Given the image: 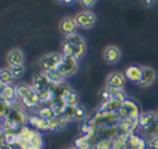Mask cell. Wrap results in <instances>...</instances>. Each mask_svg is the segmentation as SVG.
<instances>
[{
	"label": "cell",
	"mask_w": 158,
	"mask_h": 149,
	"mask_svg": "<svg viewBox=\"0 0 158 149\" xmlns=\"http://www.w3.org/2000/svg\"><path fill=\"white\" fill-rule=\"evenodd\" d=\"M58 2L64 3V4H70V3L74 2V0H56Z\"/></svg>",
	"instance_id": "cell-29"
},
{
	"label": "cell",
	"mask_w": 158,
	"mask_h": 149,
	"mask_svg": "<svg viewBox=\"0 0 158 149\" xmlns=\"http://www.w3.org/2000/svg\"><path fill=\"white\" fill-rule=\"evenodd\" d=\"M156 79V72L152 67L143 66V73H142L141 80L139 81L138 85L142 87H148L154 83Z\"/></svg>",
	"instance_id": "cell-7"
},
{
	"label": "cell",
	"mask_w": 158,
	"mask_h": 149,
	"mask_svg": "<svg viewBox=\"0 0 158 149\" xmlns=\"http://www.w3.org/2000/svg\"><path fill=\"white\" fill-rule=\"evenodd\" d=\"M85 108L80 104H76L75 105V118H82L83 116H85Z\"/></svg>",
	"instance_id": "cell-25"
},
{
	"label": "cell",
	"mask_w": 158,
	"mask_h": 149,
	"mask_svg": "<svg viewBox=\"0 0 158 149\" xmlns=\"http://www.w3.org/2000/svg\"><path fill=\"white\" fill-rule=\"evenodd\" d=\"M156 128H157V131H158V114H157V117H156Z\"/></svg>",
	"instance_id": "cell-30"
},
{
	"label": "cell",
	"mask_w": 158,
	"mask_h": 149,
	"mask_svg": "<svg viewBox=\"0 0 158 149\" xmlns=\"http://www.w3.org/2000/svg\"><path fill=\"white\" fill-rule=\"evenodd\" d=\"M5 119L10 123V125L19 126L23 125L26 121V115L25 113L20 109L17 108H10L5 116Z\"/></svg>",
	"instance_id": "cell-8"
},
{
	"label": "cell",
	"mask_w": 158,
	"mask_h": 149,
	"mask_svg": "<svg viewBox=\"0 0 158 149\" xmlns=\"http://www.w3.org/2000/svg\"><path fill=\"white\" fill-rule=\"evenodd\" d=\"M148 147H149V149H158V136L151 139L149 143H148Z\"/></svg>",
	"instance_id": "cell-26"
},
{
	"label": "cell",
	"mask_w": 158,
	"mask_h": 149,
	"mask_svg": "<svg viewBox=\"0 0 158 149\" xmlns=\"http://www.w3.org/2000/svg\"><path fill=\"white\" fill-rule=\"evenodd\" d=\"M142 73H143V66L140 65H131L125 69L124 75L129 81L134 82V83H139L141 80Z\"/></svg>",
	"instance_id": "cell-10"
},
{
	"label": "cell",
	"mask_w": 158,
	"mask_h": 149,
	"mask_svg": "<svg viewBox=\"0 0 158 149\" xmlns=\"http://www.w3.org/2000/svg\"><path fill=\"white\" fill-rule=\"evenodd\" d=\"M11 71V74L14 76V78H19L24 74V67L23 65H19V66H11L9 67Z\"/></svg>",
	"instance_id": "cell-24"
},
{
	"label": "cell",
	"mask_w": 158,
	"mask_h": 149,
	"mask_svg": "<svg viewBox=\"0 0 158 149\" xmlns=\"http://www.w3.org/2000/svg\"><path fill=\"white\" fill-rule=\"evenodd\" d=\"M52 83L49 82V80L47 79L45 73H36L33 77L32 81V87L38 92V93H42V92L49 91L52 90Z\"/></svg>",
	"instance_id": "cell-5"
},
{
	"label": "cell",
	"mask_w": 158,
	"mask_h": 149,
	"mask_svg": "<svg viewBox=\"0 0 158 149\" xmlns=\"http://www.w3.org/2000/svg\"><path fill=\"white\" fill-rule=\"evenodd\" d=\"M78 69V59L70 55H64L63 53L62 62L60 63L56 70L63 78L69 77L73 75Z\"/></svg>",
	"instance_id": "cell-1"
},
{
	"label": "cell",
	"mask_w": 158,
	"mask_h": 149,
	"mask_svg": "<svg viewBox=\"0 0 158 149\" xmlns=\"http://www.w3.org/2000/svg\"><path fill=\"white\" fill-rule=\"evenodd\" d=\"M64 43L72 44V45H85L84 39L79 35V34H77L76 32L66 35L65 39H64Z\"/></svg>",
	"instance_id": "cell-19"
},
{
	"label": "cell",
	"mask_w": 158,
	"mask_h": 149,
	"mask_svg": "<svg viewBox=\"0 0 158 149\" xmlns=\"http://www.w3.org/2000/svg\"><path fill=\"white\" fill-rule=\"evenodd\" d=\"M31 87H30V85H28V84H25V83L18 84L17 87H15V97L22 100L28 93H29Z\"/></svg>",
	"instance_id": "cell-21"
},
{
	"label": "cell",
	"mask_w": 158,
	"mask_h": 149,
	"mask_svg": "<svg viewBox=\"0 0 158 149\" xmlns=\"http://www.w3.org/2000/svg\"><path fill=\"white\" fill-rule=\"evenodd\" d=\"M2 149H11L10 147H8V146H6L5 148H2Z\"/></svg>",
	"instance_id": "cell-31"
},
{
	"label": "cell",
	"mask_w": 158,
	"mask_h": 149,
	"mask_svg": "<svg viewBox=\"0 0 158 149\" xmlns=\"http://www.w3.org/2000/svg\"><path fill=\"white\" fill-rule=\"evenodd\" d=\"M6 61H7L9 67L11 66H19L23 65L25 61V56L23 50L20 49H14L7 53L6 56Z\"/></svg>",
	"instance_id": "cell-11"
},
{
	"label": "cell",
	"mask_w": 158,
	"mask_h": 149,
	"mask_svg": "<svg viewBox=\"0 0 158 149\" xmlns=\"http://www.w3.org/2000/svg\"><path fill=\"white\" fill-rule=\"evenodd\" d=\"M75 21L77 23V26H79L80 28L89 29L96 23V15L91 11H84L75 15Z\"/></svg>",
	"instance_id": "cell-4"
},
{
	"label": "cell",
	"mask_w": 158,
	"mask_h": 149,
	"mask_svg": "<svg viewBox=\"0 0 158 149\" xmlns=\"http://www.w3.org/2000/svg\"><path fill=\"white\" fill-rule=\"evenodd\" d=\"M104 60L108 63V64H115L117 63L121 56V53L117 46L115 45H110L107 46L105 50H104Z\"/></svg>",
	"instance_id": "cell-14"
},
{
	"label": "cell",
	"mask_w": 158,
	"mask_h": 149,
	"mask_svg": "<svg viewBox=\"0 0 158 149\" xmlns=\"http://www.w3.org/2000/svg\"><path fill=\"white\" fill-rule=\"evenodd\" d=\"M62 59H63V55H61V53H50L41 57L39 65L41 69L44 70V72L49 70H55V69L58 68L60 63L62 62Z\"/></svg>",
	"instance_id": "cell-2"
},
{
	"label": "cell",
	"mask_w": 158,
	"mask_h": 149,
	"mask_svg": "<svg viewBox=\"0 0 158 149\" xmlns=\"http://www.w3.org/2000/svg\"><path fill=\"white\" fill-rule=\"evenodd\" d=\"M38 114H39V117L45 120H52L53 117L56 116L55 113H53V110L52 109V107H43V108H41L38 111Z\"/></svg>",
	"instance_id": "cell-22"
},
{
	"label": "cell",
	"mask_w": 158,
	"mask_h": 149,
	"mask_svg": "<svg viewBox=\"0 0 158 149\" xmlns=\"http://www.w3.org/2000/svg\"><path fill=\"white\" fill-rule=\"evenodd\" d=\"M46 75L47 79L49 80V82L52 83V85L53 87H56V85H60L64 82V78L62 77L61 74L59 73L58 70L55 69V70H49V71H46L44 72Z\"/></svg>",
	"instance_id": "cell-17"
},
{
	"label": "cell",
	"mask_w": 158,
	"mask_h": 149,
	"mask_svg": "<svg viewBox=\"0 0 158 149\" xmlns=\"http://www.w3.org/2000/svg\"><path fill=\"white\" fill-rule=\"evenodd\" d=\"M40 101H41V97L39 93L33 87H31L29 93L22 99V102H23L24 105L28 107V108H34V107L38 106Z\"/></svg>",
	"instance_id": "cell-13"
},
{
	"label": "cell",
	"mask_w": 158,
	"mask_h": 149,
	"mask_svg": "<svg viewBox=\"0 0 158 149\" xmlns=\"http://www.w3.org/2000/svg\"><path fill=\"white\" fill-rule=\"evenodd\" d=\"M62 99L65 101L67 105H76L78 101V93L76 91L72 90L71 87H69L67 92L64 94V96L62 97Z\"/></svg>",
	"instance_id": "cell-18"
},
{
	"label": "cell",
	"mask_w": 158,
	"mask_h": 149,
	"mask_svg": "<svg viewBox=\"0 0 158 149\" xmlns=\"http://www.w3.org/2000/svg\"><path fill=\"white\" fill-rule=\"evenodd\" d=\"M143 3L145 4V6L150 7V6L153 4V0H143Z\"/></svg>",
	"instance_id": "cell-28"
},
{
	"label": "cell",
	"mask_w": 158,
	"mask_h": 149,
	"mask_svg": "<svg viewBox=\"0 0 158 149\" xmlns=\"http://www.w3.org/2000/svg\"><path fill=\"white\" fill-rule=\"evenodd\" d=\"M118 113L122 118H135L139 116V108L137 104L131 100H125L120 105Z\"/></svg>",
	"instance_id": "cell-3"
},
{
	"label": "cell",
	"mask_w": 158,
	"mask_h": 149,
	"mask_svg": "<svg viewBox=\"0 0 158 149\" xmlns=\"http://www.w3.org/2000/svg\"><path fill=\"white\" fill-rule=\"evenodd\" d=\"M64 149H73V148H64Z\"/></svg>",
	"instance_id": "cell-32"
},
{
	"label": "cell",
	"mask_w": 158,
	"mask_h": 149,
	"mask_svg": "<svg viewBox=\"0 0 158 149\" xmlns=\"http://www.w3.org/2000/svg\"><path fill=\"white\" fill-rule=\"evenodd\" d=\"M62 116L67 119L75 118V105H66Z\"/></svg>",
	"instance_id": "cell-23"
},
{
	"label": "cell",
	"mask_w": 158,
	"mask_h": 149,
	"mask_svg": "<svg viewBox=\"0 0 158 149\" xmlns=\"http://www.w3.org/2000/svg\"><path fill=\"white\" fill-rule=\"evenodd\" d=\"M81 4L84 6V7H91V6L94 5V3L96 2V0H80Z\"/></svg>",
	"instance_id": "cell-27"
},
{
	"label": "cell",
	"mask_w": 158,
	"mask_h": 149,
	"mask_svg": "<svg viewBox=\"0 0 158 149\" xmlns=\"http://www.w3.org/2000/svg\"><path fill=\"white\" fill-rule=\"evenodd\" d=\"M1 100H4L6 102H11L15 97V87H14V85L5 84L1 85Z\"/></svg>",
	"instance_id": "cell-16"
},
{
	"label": "cell",
	"mask_w": 158,
	"mask_h": 149,
	"mask_svg": "<svg viewBox=\"0 0 158 149\" xmlns=\"http://www.w3.org/2000/svg\"><path fill=\"white\" fill-rule=\"evenodd\" d=\"M14 79V76L11 74V71L9 68H2L0 71V80H1V85L9 84Z\"/></svg>",
	"instance_id": "cell-20"
},
{
	"label": "cell",
	"mask_w": 158,
	"mask_h": 149,
	"mask_svg": "<svg viewBox=\"0 0 158 149\" xmlns=\"http://www.w3.org/2000/svg\"><path fill=\"white\" fill-rule=\"evenodd\" d=\"M125 83V78L124 75L118 72H114L108 75V77L106 79V85L107 87L111 88H117V90H122Z\"/></svg>",
	"instance_id": "cell-9"
},
{
	"label": "cell",
	"mask_w": 158,
	"mask_h": 149,
	"mask_svg": "<svg viewBox=\"0 0 158 149\" xmlns=\"http://www.w3.org/2000/svg\"><path fill=\"white\" fill-rule=\"evenodd\" d=\"M156 117L157 114L155 112H145L142 113L140 116H139V125L143 130L145 131H151L154 126H156Z\"/></svg>",
	"instance_id": "cell-6"
},
{
	"label": "cell",
	"mask_w": 158,
	"mask_h": 149,
	"mask_svg": "<svg viewBox=\"0 0 158 149\" xmlns=\"http://www.w3.org/2000/svg\"><path fill=\"white\" fill-rule=\"evenodd\" d=\"M86 45H72V44L63 43V53L75 57L76 59H80L84 56Z\"/></svg>",
	"instance_id": "cell-12"
},
{
	"label": "cell",
	"mask_w": 158,
	"mask_h": 149,
	"mask_svg": "<svg viewBox=\"0 0 158 149\" xmlns=\"http://www.w3.org/2000/svg\"><path fill=\"white\" fill-rule=\"evenodd\" d=\"M77 27L78 26L76 21H75V18H71V17L64 18L61 21V23H60V30H61L62 33L66 34V35L75 33Z\"/></svg>",
	"instance_id": "cell-15"
}]
</instances>
